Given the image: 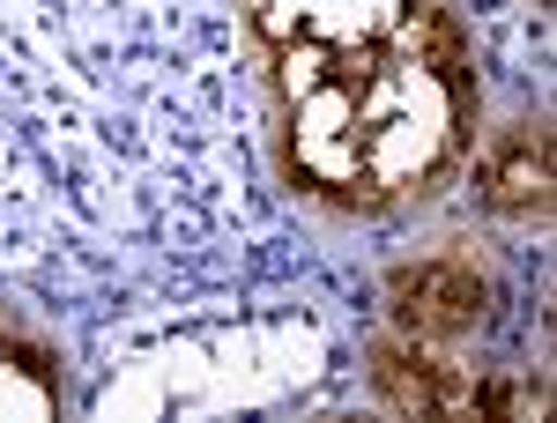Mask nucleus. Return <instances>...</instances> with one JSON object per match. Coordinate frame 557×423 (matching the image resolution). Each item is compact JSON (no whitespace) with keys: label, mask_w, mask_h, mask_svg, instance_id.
<instances>
[{"label":"nucleus","mask_w":557,"mask_h":423,"mask_svg":"<svg viewBox=\"0 0 557 423\" xmlns=\"http://www.w3.org/2000/svg\"><path fill=\"white\" fill-rule=\"evenodd\" d=\"M475 194L491 201V209H550V127L543 120H528V127H513L491 157H483V171H475Z\"/></svg>","instance_id":"nucleus-3"},{"label":"nucleus","mask_w":557,"mask_h":423,"mask_svg":"<svg viewBox=\"0 0 557 423\" xmlns=\"http://www.w3.org/2000/svg\"><path fill=\"white\" fill-rule=\"evenodd\" d=\"M409 45H417V60H424L431 75L454 89V104L469 112V38H461V23L446 8H417L409 15Z\"/></svg>","instance_id":"nucleus-4"},{"label":"nucleus","mask_w":557,"mask_h":423,"mask_svg":"<svg viewBox=\"0 0 557 423\" xmlns=\"http://www.w3.org/2000/svg\"><path fill=\"white\" fill-rule=\"evenodd\" d=\"M372 386L401 416H483V380L461 372L454 357H431L424 341H380L372 349Z\"/></svg>","instance_id":"nucleus-2"},{"label":"nucleus","mask_w":557,"mask_h":423,"mask_svg":"<svg viewBox=\"0 0 557 423\" xmlns=\"http://www.w3.org/2000/svg\"><path fill=\"white\" fill-rule=\"evenodd\" d=\"M386 297H394V320L417 341H446V335H461V327L483 320L491 283H483V268H469V260H417V268H394L386 275Z\"/></svg>","instance_id":"nucleus-1"}]
</instances>
